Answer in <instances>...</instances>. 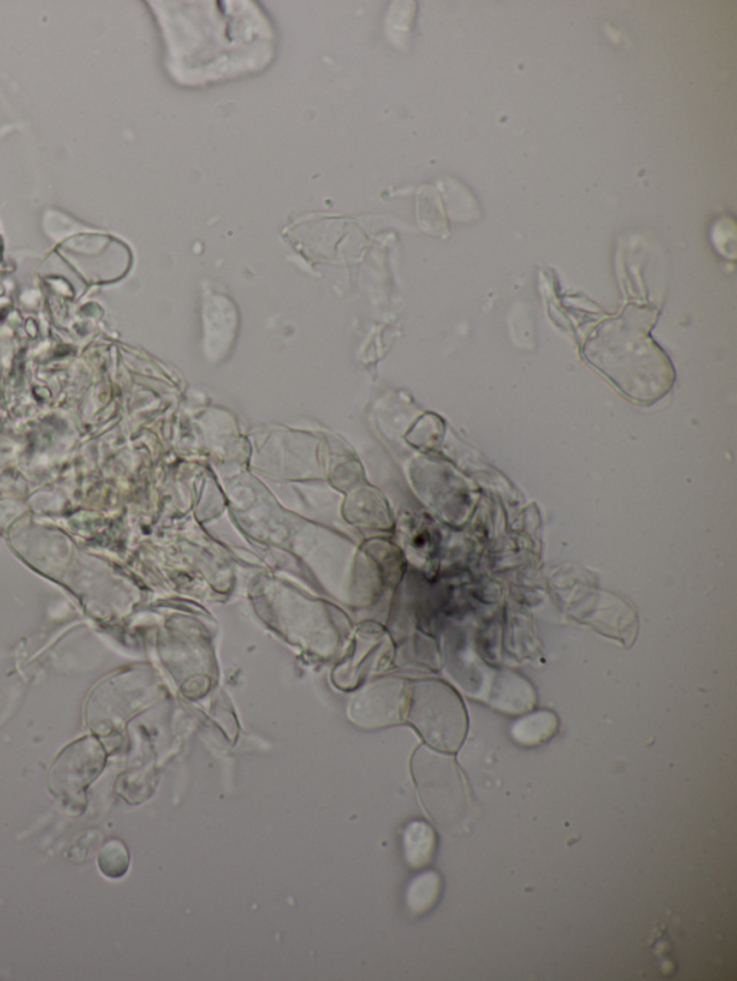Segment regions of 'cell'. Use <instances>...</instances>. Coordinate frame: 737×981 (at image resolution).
I'll use <instances>...</instances> for the list:
<instances>
[{"label":"cell","instance_id":"obj_1","mask_svg":"<svg viewBox=\"0 0 737 981\" xmlns=\"http://www.w3.org/2000/svg\"><path fill=\"white\" fill-rule=\"evenodd\" d=\"M409 721L429 746L454 753L467 734V714L457 692L440 681L418 682L412 688Z\"/></svg>","mask_w":737,"mask_h":981},{"label":"cell","instance_id":"obj_2","mask_svg":"<svg viewBox=\"0 0 737 981\" xmlns=\"http://www.w3.org/2000/svg\"><path fill=\"white\" fill-rule=\"evenodd\" d=\"M494 707L509 714H523L535 705L532 687L516 674L503 672L494 679L493 694L488 698Z\"/></svg>","mask_w":737,"mask_h":981},{"label":"cell","instance_id":"obj_3","mask_svg":"<svg viewBox=\"0 0 737 981\" xmlns=\"http://www.w3.org/2000/svg\"><path fill=\"white\" fill-rule=\"evenodd\" d=\"M559 721L550 711L524 715L512 727V736L522 746H539L555 736Z\"/></svg>","mask_w":737,"mask_h":981},{"label":"cell","instance_id":"obj_4","mask_svg":"<svg viewBox=\"0 0 737 981\" xmlns=\"http://www.w3.org/2000/svg\"><path fill=\"white\" fill-rule=\"evenodd\" d=\"M435 833L424 822H414L405 832V852L409 865L424 868L431 862L435 851Z\"/></svg>","mask_w":737,"mask_h":981},{"label":"cell","instance_id":"obj_5","mask_svg":"<svg viewBox=\"0 0 737 981\" xmlns=\"http://www.w3.org/2000/svg\"><path fill=\"white\" fill-rule=\"evenodd\" d=\"M441 878L435 872L422 874L412 882L408 891V904L415 912L428 911L440 897Z\"/></svg>","mask_w":737,"mask_h":981},{"label":"cell","instance_id":"obj_6","mask_svg":"<svg viewBox=\"0 0 737 981\" xmlns=\"http://www.w3.org/2000/svg\"><path fill=\"white\" fill-rule=\"evenodd\" d=\"M98 864H100L101 872L110 878H119V876L126 874L127 868H129V852H127L126 846L120 841L108 842L100 853Z\"/></svg>","mask_w":737,"mask_h":981}]
</instances>
